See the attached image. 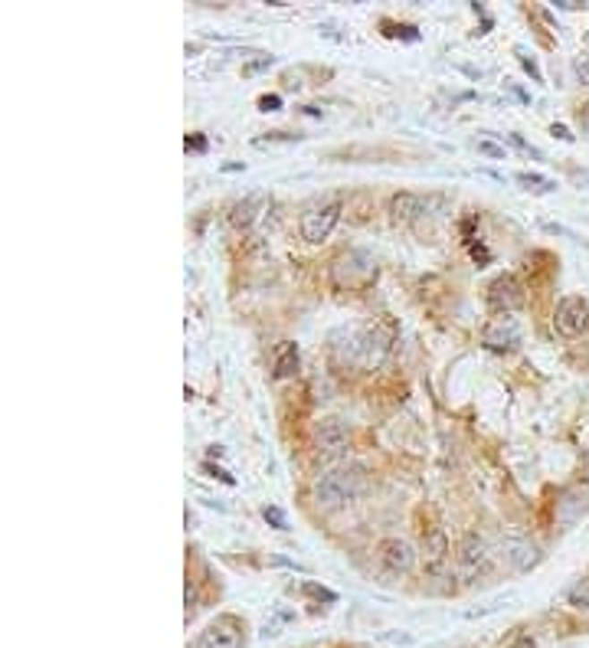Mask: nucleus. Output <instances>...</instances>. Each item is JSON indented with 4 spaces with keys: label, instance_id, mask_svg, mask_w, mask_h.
Segmentation results:
<instances>
[{
    "label": "nucleus",
    "instance_id": "f257e3e1",
    "mask_svg": "<svg viewBox=\"0 0 589 648\" xmlns=\"http://www.w3.org/2000/svg\"><path fill=\"white\" fill-rule=\"evenodd\" d=\"M337 337H344V344H334V351L341 354L344 363H354V367H380L390 354L393 334L380 324H363V328H351V331H341Z\"/></svg>",
    "mask_w": 589,
    "mask_h": 648
},
{
    "label": "nucleus",
    "instance_id": "f03ea898",
    "mask_svg": "<svg viewBox=\"0 0 589 648\" xmlns=\"http://www.w3.org/2000/svg\"><path fill=\"white\" fill-rule=\"evenodd\" d=\"M363 488H367V472L361 465H334L328 468L324 475H318L314 482V498H318V505L328 507V511H337V507H347L351 501L363 495Z\"/></svg>",
    "mask_w": 589,
    "mask_h": 648
},
{
    "label": "nucleus",
    "instance_id": "7ed1b4c3",
    "mask_svg": "<svg viewBox=\"0 0 589 648\" xmlns=\"http://www.w3.org/2000/svg\"><path fill=\"white\" fill-rule=\"evenodd\" d=\"M341 219V200H314L304 207L302 219H298V229H302V239L308 243H324L331 236L334 226Z\"/></svg>",
    "mask_w": 589,
    "mask_h": 648
},
{
    "label": "nucleus",
    "instance_id": "20e7f679",
    "mask_svg": "<svg viewBox=\"0 0 589 648\" xmlns=\"http://www.w3.org/2000/svg\"><path fill=\"white\" fill-rule=\"evenodd\" d=\"M491 567V550H488L485 537L478 534H465L462 543H458V553H456V570L462 580H478L482 573Z\"/></svg>",
    "mask_w": 589,
    "mask_h": 648
},
{
    "label": "nucleus",
    "instance_id": "39448f33",
    "mask_svg": "<svg viewBox=\"0 0 589 648\" xmlns=\"http://www.w3.org/2000/svg\"><path fill=\"white\" fill-rule=\"evenodd\" d=\"M373 276H377L373 259L367 256V252H357V249H351L347 256H341L334 262V286L337 288H361L367 286Z\"/></svg>",
    "mask_w": 589,
    "mask_h": 648
},
{
    "label": "nucleus",
    "instance_id": "423d86ee",
    "mask_svg": "<svg viewBox=\"0 0 589 648\" xmlns=\"http://www.w3.org/2000/svg\"><path fill=\"white\" fill-rule=\"evenodd\" d=\"M553 328L563 337H580L589 328V302L583 295H567L553 311Z\"/></svg>",
    "mask_w": 589,
    "mask_h": 648
},
{
    "label": "nucleus",
    "instance_id": "0eeeda50",
    "mask_svg": "<svg viewBox=\"0 0 589 648\" xmlns=\"http://www.w3.org/2000/svg\"><path fill=\"white\" fill-rule=\"evenodd\" d=\"M243 622L233 616H219L217 622H209L207 629L200 632V639L193 648H243Z\"/></svg>",
    "mask_w": 589,
    "mask_h": 648
},
{
    "label": "nucleus",
    "instance_id": "6e6552de",
    "mask_svg": "<svg viewBox=\"0 0 589 648\" xmlns=\"http://www.w3.org/2000/svg\"><path fill=\"white\" fill-rule=\"evenodd\" d=\"M501 557L508 560L511 570L527 573L543 560V550L527 537H501Z\"/></svg>",
    "mask_w": 589,
    "mask_h": 648
},
{
    "label": "nucleus",
    "instance_id": "1a4fd4ad",
    "mask_svg": "<svg viewBox=\"0 0 589 648\" xmlns=\"http://www.w3.org/2000/svg\"><path fill=\"white\" fill-rule=\"evenodd\" d=\"M314 446L324 458H341L351 448V432L341 420H321L314 430Z\"/></svg>",
    "mask_w": 589,
    "mask_h": 648
},
{
    "label": "nucleus",
    "instance_id": "9d476101",
    "mask_svg": "<svg viewBox=\"0 0 589 648\" xmlns=\"http://www.w3.org/2000/svg\"><path fill=\"white\" fill-rule=\"evenodd\" d=\"M488 305L494 308V311H501V315H511V311H517V308L524 305V288L521 282L514 276H498L488 286Z\"/></svg>",
    "mask_w": 589,
    "mask_h": 648
},
{
    "label": "nucleus",
    "instance_id": "9b49d317",
    "mask_svg": "<svg viewBox=\"0 0 589 648\" xmlns=\"http://www.w3.org/2000/svg\"><path fill=\"white\" fill-rule=\"evenodd\" d=\"M488 351H514L521 344V324L514 321L511 315H501L494 321L485 324V334H482Z\"/></svg>",
    "mask_w": 589,
    "mask_h": 648
},
{
    "label": "nucleus",
    "instance_id": "f8f14e48",
    "mask_svg": "<svg viewBox=\"0 0 589 648\" xmlns=\"http://www.w3.org/2000/svg\"><path fill=\"white\" fill-rule=\"evenodd\" d=\"M380 563L387 573H409L416 567V550H413L409 541L390 537V541L380 543Z\"/></svg>",
    "mask_w": 589,
    "mask_h": 648
},
{
    "label": "nucleus",
    "instance_id": "ddd939ff",
    "mask_svg": "<svg viewBox=\"0 0 589 648\" xmlns=\"http://www.w3.org/2000/svg\"><path fill=\"white\" fill-rule=\"evenodd\" d=\"M292 373H298V347L286 341L276 351V377L282 380V377H292Z\"/></svg>",
    "mask_w": 589,
    "mask_h": 648
},
{
    "label": "nucleus",
    "instance_id": "4468645a",
    "mask_svg": "<svg viewBox=\"0 0 589 648\" xmlns=\"http://www.w3.org/2000/svg\"><path fill=\"white\" fill-rule=\"evenodd\" d=\"M390 210L397 219H416L423 213V200H419L416 193H399V197H393Z\"/></svg>",
    "mask_w": 589,
    "mask_h": 648
},
{
    "label": "nucleus",
    "instance_id": "2eb2a0df",
    "mask_svg": "<svg viewBox=\"0 0 589 648\" xmlns=\"http://www.w3.org/2000/svg\"><path fill=\"white\" fill-rule=\"evenodd\" d=\"M259 197H249V200H243V203H236L233 207V213H229V219H233V226H239V229H249L252 226V219H256V207H259Z\"/></svg>",
    "mask_w": 589,
    "mask_h": 648
},
{
    "label": "nucleus",
    "instance_id": "dca6fc26",
    "mask_svg": "<svg viewBox=\"0 0 589 648\" xmlns=\"http://www.w3.org/2000/svg\"><path fill=\"white\" fill-rule=\"evenodd\" d=\"M517 181H521L527 191H537V193L557 191V183H553L551 177H541V174H517Z\"/></svg>",
    "mask_w": 589,
    "mask_h": 648
},
{
    "label": "nucleus",
    "instance_id": "f3484780",
    "mask_svg": "<svg viewBox=\"0 0 589 648\" xmlns=\"http://www.w3.org/2000/svg\"><path fill=\"white\" fill-rule=\"evenodd\" d=\"M567 600H570L576 610H589V576H583V580L573 583L570 593H567Z\"/></svg>",
    "mask_w": 589,
    "mask_h": 648
},
{
    "label": "nucleus",
    "instance_id": "a211bd4d",
    "mask_svg": "<svg viewBox=\"0 0 589 648\" xmlns=\"http://www.w3.org/2000/svg\"><path fill=\"white\" fill-rule=\"evenodd\" d=\"M573 69H576V76H580L583 86H589V49H583L580 56L573 59Z\"/></svg>",
    "mask_w": 589,
    "mask_h": 648
},
{
    "label": "nucleus",
    "instance_id": "6ab92c4d",
    "mask_svg": "<svg viewBox=\"0 0 589 648\" xmlns=\"http://www.w3.org/2000/svg\"><path fill=\"white\" fill-rule=\"evenodd\" d=\"M266 521L272 527H278V531H286V515H282L278 507H266Z\"/></svg>",
    "mask_w": 589,
    "mask_h": 648
},
{
    "label": "nucleus",
    "instance_id": "aec40b11",
    "mask_svg": "<svg viewBox=\"0 0 589 648\" xmlns=\"http://www.w3.org/2000/svg\"><path fill=\"white\" fill-rule=\"evenodd\" d=\"M304 593H312V596H318V600H328V602H334V593L321 590V586H314V583H304Z\"/></svg>",
    "mask_w": 589,
    "mask_h": 648
},
{
    "label": "nucleus",
    "instance_id": "412c9836",
    "mask_svg": "<svg viewBox=\"0 0 589 648\" xmlns=\"http://www.w3.org/2000/svg\"><path fill=\"white\" fill-rule=\"evenodd\" d=\"M259 106H262V112H276V108L282 106V98H278V96H262V98H259Z\"/></svg>",
    "mask_w": 589,
    "mask_h": 648
},
{
    "label": "nucleus",
    "instance_id": "4be33fe9",
    "mask_svg": "<svg viewBox=\"0 0 589 648\" xmlns=\"http://www.w3.org/2000/svg\"><path fill=\"white\" fill-rule=\"evenodd\" d=\"M478 151L491 154V158H504V148H498V144H488V141H482V144H478Z\"/></svg>",
    "mask_w": 589,
    "mask_h": 648
},
{
    "label": "nucleus",
    "instance_id": "5701e85b",
    "mask_svg": "<svg viewBox=\"0 0 589 648\" xmlns=\"http://www.w3.org/2000/svg\"><path fill=\"white\" fill-rule=\"evenodd\" d=\"M553 134H557V138H563V141H570L573 134L567 132V128H563V124H553Z\"/></svg>",
    "mask_w": 589,
    "mask_h": 648
},
{
    "label": "nucleus",
    "instance_id": "b1692460",
    "mask_svg": "<svg viewBox=\"0 0 589 648\" xmlns=\"http://www.w3.org/2000/svg\"><path fill=\"white\" fill-rule=\"evenodd\" d=\"M511 648H534V639H531V635H521V639L514 642Z\"/></svg>",
    "mask_w": 589,
    "mask_h": 648
},
{
    "label": "nucleus",
    "instance_id": "393cba45",
    "mask_svg": "<svg viewBox=\"0 0 589 648\" xmlns=\"http://www.w3.org/2000/svg\"><path fill=\"white\" fill-rule=\"evenodd\" d=\"M580 124H583V132H589V102L583 106V112H580Z\"/></svg>",
    "mask_w": 589,
    "mask_h": 648
},
{
    "label": "nucleus",
    "instance_id": "a878e982",
    "mask_svg": "<svg viewBox=\"0 0 589 648\" xmlns=\"http://www.w3.org/2000/svg\"><path fill=\"white\" fill-rule=\"evenodd\" d=\"M187 148H197V151H203V148H207V144H203V138H187Z\"/></svg>",
    "mask_w": 589,
    "mask_h": 648
}]
</instances>
